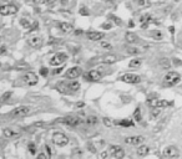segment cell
<instances>
[{"label":"cell","mask_w":182,"mask_h":159,"mask_svg":"<svg viewBox=\"0 0 182 159\" xmlns=\"http://www.w3.org/2000/svg\"><path fill=\"white\" fill-rule=\"evenodd\" d=\"M180 80H181L180 75L177 72H175V71H171V72H168L165 77H163L162 85L165 87H172L175 85H177L180 82Z\"/></svg>","instance_id":"1"},{"label":"cell","mask_w":182,"mask_h":159,"mask_svg":"<svg viewBox=\"0 0 182 159\" xmlns=\"http://www.w3.org/2000/svg\"><path fill=\"white\" fill-rule=\"evenodd\" d=\"M52 142L59 147H64L69 143V138L61 132H55L52 134Z\"/></svg>","instance_id":"2"},{"label":"cell","mask_w":182,"mask_h":159,"mask_svg":"<svg viewBox=\"0 0 182 159\" xmlns=\"http://www.w3.org/2000/svg\"><path fill=\"white\" fill-rule=\"evenodd\" d=\"M30 112H31V108H30L29 106H20V107H16L15 109L11 111L10 116H11V117H15V118H17V117L28 116Z\"/></svg>","instance_id":"3"},{"label":"cell","mask_w":182,"mask_h":159,"mask_svg":"<svg viewBox=\"0 0 182 159\" xmlns=\"http://www.w3.org/2000/svg\"><path fill=\"white\" fill-rule=\"evenodd\" d=\"M66 60H68V55L64 54V52H59V54L54 55L50 58V66H60V65H63Z\"/></svg>","instance_id":"4"},{"label":"cell","mask_w":182,"mask_h":159,"mask_svg":"<svg viewBox=\"0 0 182 159\" xmlns=\"http://www.w3.org/2000/svg\"><path fill=\"white\" fill-rule=\"evenodd\" d=\"M120 80L122 82H126V83H138L141 81L140 76H137L135 73H125L121 76Z\"/></svg>","instance_id":"5"},{"label":"cell","mask_w":182,"mask_h":159,"mask_svg":"<svg viewBox=\"0 0 182 159\" xmlns=\"http://www.w3.org/2000/svg\"><path fill=\"white\" fill-rule=\"evenodd\" d=\"M38 76H36L34 72H28L26 75H24V77H23V81L25 82V83L28 86H34L38 83Z\"/></svg>","instance_id":"6"},{"label":"cell","mask_w":182,"mask_h":159,"mask_svg":"<svg viewBox=\"0 0 182 159\" xmlns=\"http://www.w3.org/2000/svg\"><path fill=\"white\" fill-rule=\"evenodd\" d=\"M63 122L65 123V124H68L70 127H77L79 124H81V119L79 118V117H75V116H68L65 117V118H63Z\"/></svg>","instance_id":"7"},{"label":"cell","mask_w":182,"mask_h":159,"mask_svg":"<svg viewBox=\"0 0 182 159\" xmlns=\"http://www.w3.org/2000/svg\"><path fill=\"white\" fill-rule=\"evenodd\" d=\"M163 155H165L166 158H177L178 157V149L176 148L175 145H170V147H166L165 150H163Z\"/></svg>","instance_id":"8"},{"label":"cell","mask_w":182,"mask_h":159,"mask_svg":"<svg viewBox=\"0 0 182 159\" xmlns=\"http://www.w3.org/2000/svg\"><path fill=\"white\" fill-rule=\"evenodd\" d=\"M110 154L114 158H116V159H122L125 157V152H124V149L121 148V147H119V145H112L111 148H110Z\"/></svg>","instance_id":"9"},{"label":"cell","mask_w":182,"mask_h":159,"mask_svg":"<svg viewBox=\"0 0 182 159\" xmlns=\"http://www.w3.org/2000/svg\"><path fill=\"white\" fill-rule=\"evenodd\" d=\"M149 104L152 108H165L170 106V102L165 101V99H150Z\"/></svg>","instance_id":"10"},{"label":"cell","mask_w":182,"mask_h":159,"mask_svg":"<svg viewBox=\"0 0 182 159\" xmlns=\"http://www.w3.org/2000/svg\"><path fill=\"white\" fill-rule=\"evenodd\" d=\"M81 68L80 67H77V66H75V67H71V68H69L68 71H66V73H65V76L68 78H70V80H74V78H77L79 76L81 75Z\"/></svg>","instance_id":"11"},{"label":"cell","mask_w":182,"mask_h":159,"mask_svg":"<svg viewBox=\"0 0 182 159\" xmlns=\"http://www.w3.org/2000/svg\"><path fill=\"white\" fill-rule=\"evenodd\" d=\"M102 75L100 71H96V70H94V71H90L86 76H85V78H86L87 81H100L102 78Z\"/></svg>","instance_id":"12"},{"label":"cell","mask_w":182,"mask_h":159,"mask_svg":"<svg viewBox=\"0 0 182 159\" xmlns=\"http://www.w3.org/2000/svg\"><path fill=\"white\" fill-rule=\"evenodd\" d=\"M143 137L142 135H132V137H129L125 139V142L127 144H141L143 142Z\"/></svg>","instance_id":"13"},{"label":"cell","mask_w":182,"mask_h":159,"mask_svg":"<svg viewBox=\"0 0 182 159\" xmlns=\"http://www.w3.org/2000/svg\"><path fill=\"white\" fill-rule=\"evenodd\" d=\"M28 42H29V45L31 46V47L39 49V47H41V45H42V40H41V37H39V36H33V37L29 39Z\"/></svg>","instance_id":"14"},{"label":"cell","mask_w":182,"mask_h":159,"mask_svg":"<svg viewBox=\"0 0 182 159\" xmlns=\"http://www.w3.org/2000/svg\"><path fill=\"white\" fill-rule=\"evenodd\" d=\"M3 134L7 138H10V139L11 138H16V137H19V135H20V133L17 131H15V129H13V128H4Z\"/></svg>","instance_id":"15"},{"label":"cell","mask_w":182,"mask_h":159,"mask_svg":"<svg viewBox=\"0 0 182 159\" xmlns=\"http://www.w3.org/2000/svg\"><path fill=\"white\" fill-rule=\"evenodd\" d=\"M105 34L104 32H98V31H90L87 32V37L91 41H100L101 39H104Z\"/></svg>","instance_id":"16"},{"label":"cell","mask_w":182,"mask_h":159,"mask_svg":"<svg viewBox=\"0 0 182 159\" xmlns=\"http://www.w3.org/2000/svg\"><path fill=\"white\" fill-rule=\"evenodd\" d=\"M100 61L102 63H115V62L117 61V57L115 56V55H106L104 57H101Z\"/></svg>","instance_id":"17"},{"label":"cell","mask_w":182,"mask_h":159,"mask_svg":"<svg viewBox=\"0 0 182 159\" xmlns=\"http://www.w3.org/2000/svg\"><path fill=\"white\" fill-rule=\"evenodd\" d=\"M126 41H127L129 44H136V42H138V37H137L136 34H133V32H127V34H126Z\"/></svg>","instance_id":"18"},{"label":"cell","mask_w":182,"mask_h":159,"mask_svg":"<svg viewBox=\"0 0 182 159\" xmlns=\"http://www.w3.org/2000/svg\"><path fill=\"white\" fill-rule=\"evenodd\" d=\"M59 27L61 29V30L64 31V32H71L72 30H74V27H72V25H70V24H68V22H60V25H59Z\"/></svg>","instance_id":"19"},{"label":"cell","mask_w":182,"mask_h":159,"mask_svg":"<svg viewBox=\"0 0 182 159\" xmlns=\"http://www.w3.org/2000/svg\"><path fill=\"white\" fill-rule=\"evenodd\" d=\"M149 152H150V148L147 145H141L140 148L137 149V154L140 157H146L149 154Z\"/></svg>","instance_id":"20"},{"label":"cell","mask_w":182,"mask_h":159,"mask_svg":"<svg viewBox=\"0 0 182 159\" xmlns=\"http://www.w3.org/2000/svg\"><path fill=\"white\" fill-rule=\"evenodd\" d=\"M141 65H142V60H141V58H133V60L130 61L129 66L131 68H137V67H140Z\"/></svg>","instance_id":"21"},{"label":"cell","mask_w":182,"mask_h":159,"mask_svg":"<svg viewBox=\"0 0 182 159\" xmlns=\"http://www.w3.org/2000/svg\"><path fill=\"white\" fill-rule=\"evenodd\" d=\"M68 90H71V91L76 92L77 90H80V83H79L77 81H72L68 85Z\"/></svg>","instance_id":"22"},{"label":"cell","mask_w":182,"mask_h":159,"mask_svg":"<svg viewBox=\"0 0 182 159\" xmlns=\"http://www.w3.org/2000/svg\"><path fill=\"white\" fill-rule=\"evenodd\" d=\"M150 20H151V16H150L149 14L141 16V20H140V21L142 22V27H143V29H146V27H147V25L150 24Z\"/></svg>","instance_id":"23"},{"label":"cell","mask_w":182,"mask_h":159,"mask_svg":"<svg viewBox=\"0 0 182 159\" xmlns=\"http://www.w3.org/2000/svg\"><path fill=\"white\" fill-rule=\"evenodd\" d=\"M150 35H151V37H154L155 40H162V37H163V35L160 30H152L150 32Z\"/></svg>","instance_id":"24"},{"label":"cell","mask_w":182,"mask_h":159,"mask_svg":"<svg viewBox=\"0 0 182 159\" xmlns=\"http://www.w3.org/2000/svg\"><path fill=\"white\" fill-rule=\"evenodd\" d=\"M160 66L163 67V68H170V66H171V62H170L168 58H161L160 60Z\"/></svg>","instance_id":"25"},{"label":"cell","mask_w":182,"mask_h":159,"mask_svg":"<svg viewBox=\"0 0 182 159\" xmlns=\"http://www.w3.org/2000/svg\"><path fill=\"white\" fill-rule=\"evenodd\" d=\"M119 124L122 127H133V122L131 119H122L119 122Z\"/></svg>","instance_id":"26"},{"label":"cell","mask_w":182,"mask_h":159,"mask_svg":"<svg viewBox=\"0 0 182 159\" xmlns=\"http://www.w3.org/2000/svg\"><path fill=\"white\" fill-rule=\"evenodd\" d=\"M20 24H21L23 27H25V29H28V30H29L33 22L30 21V20H28V19H21V20H20Z\"/></svg>","instance_id":"27"},{"label":"cell","mask_w":182,"mask_h":159,"mask_svg":"<svg viewBox=\"0 0 182 159\" xmlns=\"http://www.w3.org/2000/svg\"><path fill=\"white\" fill-rule=\"evenodd\" d=\"M71 157H72V159H80L81 158V150L80 149H74L72 150Z\"/></svg>","instance_id":"28"},{"label":"cell","mask_w":182,"mask_h":159,"mask_svg":"<svg viewBox=\"0 0 182 159\" xmlns=\"http://www.w3.org/2000/svg\"><path fill=\"white\" fill-rule=\"evenodd\" d=\"M137 4H138V6H140V8H146V6H149V5L151 4V1H150V0H138Z\"/></svg>","instance_id":"29"},{"label":"cell","mask_w":182,"mask_h":159,"mask_svg":"<svg viewBox=\"0 0 182 159\" xmlns=\"http://www.w3.org/2000/svg\"><path fill=\"white\" fill-rule=\"evenodd\" d=\"M79 13H80V15H82V16H87V15H90V11H89V9H87L86 6H81L80 10H79Z\"/></svg>","instance_id":"30"},{"label":"cell","mask_w":182,"mask_h":159,"mask_svg":"<svg viewBox=\"0 0 182 159\" xmlns=\"http://www.w3.org/2000/svg\"><path fill=\"white\" fill-rule=\"evenodd\" d=\"M86 122L89 123V124H96V123H98V117H95V116H90V117H87Z\"/></svg>","instance_id":"31"},{"label":"cell","mask_w":182,"mask_h":159,"mask_svg":"<svg viewBox=\"0 0 182 159\" xmlns=\"http://www.w3.org/2000/svg\"><path fill=\"white\" fill-rule=\"evenodd\" d=\"M8 10H9V14H15L17 11V6L14 4H9L8 5Z\"/></svg>","instance_id":"32"},{"label":"cell","mask_w":182,"mask_h":159,"mask_svg":"<svg viewBox=\"0 0 182 159\" xmlns=\"http://www.w3.org/2000/svg\"><path fill=\"white\" fill-rule=\"evenodd\" d=\"M133 117H135V119L137 121V122H140L141 121V111H140V108H136L135 109V113H133Z\"/></svg>","instance_id":"33"},{"label":"cell","mask_w":182,"mask_h":159,"mask_svg":"<svg viewBox=\"0 0 182 159\" xmlns=\"http://www.w3.org/2000/svg\"><path fill=\"white\" fill-rule=\"evenodd\" d=\"M127 52L131 55H137V54H140V50L136 47H127Z\"/></svg>","instance_id":"34"},{"label":"cell","mask_w":182,"mask_h":159,"mask_svg":"<svg viewBox=\"0 0 182 159\" xmlns=\"http://www.w3.org/2000/svg\"><path fill=\"white\" fill-rule=\"evenodd\" d=\"M0 13H1V15H8L9 14L8 5H1V8H0Z\"/></svg>","instance_id":"35"},{"label":"cell","mask_w":182,"mask_h":159,"mask_svg":"<svg viewBox=\"0 0 182 159\" xmlns=\"http://www.w3.org/2000/svg\"><path fill=\"white\" fill-rule=\"evenodd\" d=\"M28 148H29V152L31 153V154H35V153H36V147H35L34 143H29Z\"/></svg>","instance_id":"36"},{"label":"cell","mask_w":182,"mask_h":159,"mask_svg":"<svg viewBox=\"0 0 182 159\" xmlns=\"http://www.w3.org/2000/svg\"><path fill=\"white\" fill-rule=\"evenodd\" d=\"M108 19H112V20H114V22H115V24H116V25H121V19H119L117 16H115V15H110V16H108Z\"/></svg>","instance_id":"37"},{"label":"cell","mask_w":182,"mask_h":159,"mask_svg":"<svg viewBox=\"0 0 182 159\" xmlns=\"http://www.w3.org/2000/svg\"><path fill=\"white\" fill-rule=\"evenodd\" d=\"M100 45H101V47H104V49H108V50H111V44H108V42H105V41H101L100 42Z\"/></svg>","instance_id":"38"},{"label":"cell","mask_w":182,"mask_h":159,"mask_svg":"<svg viewBox=\"0 0 182 159\" xmlns=\"http://www.w3.org/2000/svg\"><path fill=\"white\" fill-rule=\"evenodd\" d=\"M47 73H49V70H47L46 67H41V68H40V75H41V76H44V77H46Z\"/></svg>","instance_id":"39"},{"label":"cell","mask_w":182,"mask_h":159,"mask_svg":"<svg viewBox=\"0 0 182 159\" xmlns=\"http://www.w3.org/2000/svg\"><path fill=\"white\" fill-rule=\"evenodd\" d=\"M11 95H13V92H5L3 95V101H7L9 97H11Z\"/></svg>","instance_id":"40"},{"label":"cell","mask_w":182,"mask_h":159,"mask_svg":"<svg viewBox=\"0 0 182 159\" xmlns=\"http://www.w3.org/2000/svg\"><path fill=\"white\" fill-rule=\"evenodd\" d=\"M36 29H38V22H36V21H34L33 24H31V26H30V29H29V30H30V31H35Z\"/></svg>","instance_id":"41"},{"label":"cell","mask_w":182,"mask_h":159,"mask_svg":"<svg viewBox=\"0 0 182 159\" xmlns=\"http://www.w3.org/2000/svg\"><path fill=\"white\" fill-rule=\"evenodd\" d=\"M172 61H173V63L176 65V66H181V65H182V62H181V61H178L177 58H173Z\"/></svg>","instance_id":"42"},{"label":"cell","mask_w":182,"mask_h":159,"mask_svg":"<svg viewBox=\"0 0 182 159\" xmlns=\"http://www.w3.org/2000/svg\"><path fill=\"white\" fill-rule=\"evenodd\" d=\"M34 126L35 127H42V126H45V123L44 122H36V123H34Z\"/></svg>","instance_id":"43"},{"label":"cell","mask_w":182,"mask_h":159,"mask_svg":"<svg viewBox=\"0 0 182 159\" xmlns=\"http://www.w3.org/2000/svg\"><path fill=\"white\" fill-rule=\"evenodd\" d=\"M104 123L106 126H111L112 123H111V121H108V118H104Z\"/></svg>","instance_id":"44"},{"label":"cell","mask_w":182,"mask_h":159,"mask_svg":"<svg viewBox=\"0 0 182 159\" xmlns=\"http://www.w3.org/2000/svg\"><path fill=\"white\" fill-rule=\"evenodd\" d=\"M36 159H46V155L45 154H42V153H40V154L38 155V158Z\"/></svg>","instance_id":"45"},{"label":"cell","mask_w":182,"mask_h":159,"mask_svg":"<svg viewBox=\"0 0 182 159\" xmlns=\"http://www.w3.org/2000/svg\"><path fill=\"white\" fill-rule=\"evenodd\" d=\"M84 106H85V104H84V102H77V103H76V107H77V108L84 107Z\"/></svg>","instance_id":"46"},{"label":"cell","mask_w":182,"mask_h":159,"mask_svg":"<svg viewBox=\"0 0 182 159\" xmlns=\"http://www.w3.org/2000/svg\"><path fill=\"white\" fill-rule=\"evenodd\" d=\"M45 149H46V152H47V154L51 155V150H50V148H49V145H45Z\"/></svg>","instance_id":"47"},{"label":"cell","mask_w":182,"mask_h":159,"mask_svg":"<svg viewBox=\"0 0 182 159\" xmlns=\"http://www.w3.org/2000/svg\"><path fill=\"white\" fill-rule=\"evenodd\" d=\"M102 27H104V29H110L111 24H102Z\"/></svg>","instance_id":"48"},{"label":"cell","mask_w":182,"mask_h":159,"mask_svg":"<svg viewBox=\"0 0 182 159\" xmlns=\"http://www.w3.org/2000/svg\"><path fill=\"white\" fill-rule=\"evenodd\" d=\"M61 71H63V68L60 67V68H56L55 71H54V73H60V72H61Z\"/></svg>","instance_id":"49"},{"label":"cell","mask_w":182,"mask_h":159,"mask_svg":"<svg viewBox=\"0 0 182 159\" xmlns=\"http://www.w3.org/2000/svg\"><path fill=\"white\" fill-rule=\"evenodd\" d=\"M75 34H76V35H81V34H82V30H81V29H79V30L75 31Z\"/></svg>","instance_id":"50"},{"label":"cell","mask_w":182,"mask_h":159,"mask_svg":"<svg viewBox=\"0 0 182 159\" xmlns=\"http://www.w3.org/2000/svg\"><path fill=\"white\" fill-rule=\"evenodd\" d=\"M5 51H7V50H5V46L3 45V46H1V55H4V54H5Z\"/></svg>","instance_id":"51"},{"label":"cell","mask_w":182,"mask_h":159,"mask_svg":"<svg viewBox=\"0 0 182 159\" xmlns=\"http://www.w3.org/2000/svg\"><path fill=\"white\" fill-rule=\"evenodd\" d=\"M31 1H33V3H35V4H40V3L42 1V0H31Z\"/></svg>","instance_id":"52"},{"label":"cell","mask_w":182,"mask_h":159,"mask_svg":"<svg viewBox=\"0 0 182 159\" xmlns=\"http://www.w3.org/2000/svg\"><path fill=\"white\" fill-rule=\"evenodd\" d=\"M129 26H130V27H133V26H135V24H133V21H129Z\"/></svg>","instance_id":"53"},{"label":"cell","mask_w":182,"mask_h":159,"mask_svg":"<svg viewBox=\"0 0 182 159\" xmlns=\"http://www.w3.org/2000/svg\"><path fill=\"white\" fill-rule=\"evenodd\" d=\"M46 1H47V3H49V4H54V3H55V1H56V0H46Z\"/></svg>","instance_id":"54"},{"label":"cell","mask_w":182,"mask_h":159,"mask_svg":"<svg viewBox=\"0 0 182 159\" xmlns=\"http://www.w3.org/2000/svg\"><path fill=\"white\" fill-rule=\"evenodd\" d=\"M63 4H66V0H63Z\"/></svg>","instance_id":"55"}]
</instances>
